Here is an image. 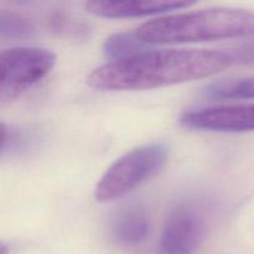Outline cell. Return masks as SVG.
I'll list each match as a JSON object with an SVG mask.
<instances>
[{
  "instance_id": "277c9868",
  "label": "cell",
  "mask_w": 254,
  "mask_h": 254,
  "mask_svg": "<svg viewBox=\"0 0 254 254\" xmlns=\"http://www.w3.org/2000/svg\"><path fill=\"white\" fill-rule=\"evenodd\" d=\"M54 52L41 47H14L0 52V99H11L50 73Z\"/></svg>"
},
{
  "instance_id": "ba28073f",
  "label": "cell",
  "mask_w": 254,
  "mask_h": 254,
  "mask_svg": "<svg viewBox=\"0 0 254 254\" xmlns=\"http://www.w3.org/2000/svg\"><path fill=\"white\" fill-rule=\"evenodd\" d=\"M112 233L122 246H138L148 238L150 233V217L146 210L140 206L126 208L114 220Z\"/></svg>"
},
{
  "instance_id": "3957f363",
  "label": "cell",
  "mask_w": 254,
  "mask_h": 254,
  "mask_svg": "<svg viewBox=\"0 0 254 254\" xmlns=\"http://www.w3.org/2000/svg\"><path fill=\"white\" fill-rule=\"evenodd\" d=\"M169 159V148L164 143H150L128 151L114 161L99 183L94 197L108 203L128 195L133 190L158 175Z\"/></svg>"
},
{
  "instance_id": "6da1fadb",
  "label": "cell",
  "mask_w": 254,
  "mask_h": 254,
  "mask_svg": "<svg viewBox=\"0 0 254 254\" xmlns=\"http://www.w3.org/2000/svg\"><path fill=\"white\" fill-rule=\"evenodd\" d=\"M231 64L230 55L223 51L146 50L93 69L87 77V83L99 91H143L213 76Z\"/></svg>"
},
{
  "instance_id": "8fae6325",
  "label": "cell",
  "mask_w": 254,
  "mask_h": 254,
  "mask_svg": "<svg viewBox=\"0 0 254 254\" xmlns=\"http://www.w3.org/2000/svg\"><path fill=\"white\" fill-rule=\"evenodd\" d=\"M34 34L35 26L27 17L0 9V40L29 39Z\"/></svg>"
},
{
  "instance_id": "4fadbf2b",
  "label": "cell",
  "mask_w": 254,
  "mask_h": 254,
  "mask_svg": "<svg viewBox=\"0 0 254 254\" xmlns=\"http://www.w3.org/2000/svg\"><path fill=\"white\" fill-rule=\"evenodd\" d=\"M6 139H7V129L6 127H5V124L0 122V150L2 149L4 144L6 143Z\"/></svg>"
},
{
  "instance_id": "30bf717a",
  "label": "cell",
  "mask_w": 254,
  "mask_h": 254,
  "mask_svg": "<svg viewBox=\"0 0 254 254\" xmlns=\"http://www.w3.org/2000/svg\"><path fill=\"white\" fill-rule=\"evenodd\" d=\"M146 45L141 42L135 35V32H118L108 39H106L103 45L104 54L113 60L112 62L121 61L136 56L141 52L146 51Z\"/></svg>"
},
{
  "instance_id": "5bb4252c",
  "label": "cell",
  "mask_w": 254,
  "mask_h": 254,
  "mask_svg": "<svg viewBox=\"0 0 254 254\" xmlns=\"http://www.w3.org/2000/svg\"><path fill=\"white\" fill-rule=\"evenodd\" d=\"M0 254H9V247L0 241Z\"/></svg>"
},
{
  "instance_id": "8992f818",
  "label": "cell",
  "mask_w": 254,
  "mask_h": 254,
  "mask_svg": "<svg viewBox=\"0 0 254 254\" xmlns=\"http://www.w3.org/2000/svg\"><path fill=\"white\" fill-rule=\"evenodd\" d=\"M185 128L195 130L245 133L254 131V104L207 107L185 112L180 117Z\"/></svg>"
},
{
  "instance_id": "7a4b0ae2",
  "label": "cell",
  "mask_w": 254,
  "mask_h": 254,
  "mask_svg": "<svg viewBox=\"0 0 254 254\" xmlns=\"http://www.w3.org/2000/svg\"><path fill=\"white\" fill-rule=\"evenodd\" d=\"M135 35L145 45H178L254 37V12L235 7L184 11L141 24Z\"/></svg>"
},
{
  "instance_id": "52a82bcc",
  "label": "cell",
  "mask_w": 254,
  "mask_h": 254,
  "mask_svg": "<svg viewBox=\"0 0 254 254\" xmlns=\"http://www.w3.org/2000/svg\"><path fill=\"white\" fill-rule=\"evenodd\" d=\"M193 1L176 0H113V1H91L86 5L87 11L99 17L122 19V17H144L166 14L174 10L192 6Z\"/></svg>"
},
{
  "instance_id": "9c48e42d",
  "label": "cell",
  "mask_w": 254,
  "mask_h": 254,
  "mask_svg": "<svg viewBox=\"0 0 254 254\" xmlns=\"http://www.w3.org/2000/svg\"><path fill=\"white\" fill-rule=\"evenodd\" d=\"M203 96L213 101L254 99V77L230 78L213 82L205 87Z\"/></svg>"
},
{
  "instance_id": "5b68a950",
  "label": "cell",
  "mask_w": 254,
  "mask_h": 254,
  "mask_svg": "<svg viewBox=\"0 0 254 254\" xmlns=\"http://www.w3.org/2000/svg\"><path fill=\"white\" fill-rule=\"evenodd\" d=\"M207 225L200 208L183 203L174 208L164 225L160 247L164 254H193L202 246Z\"/></svg>"
},
{
  "instance_id": "7c38bea8",
  "label": "cell",
  "mask_w": 254,
  "mask_h": 254,
  "mask_svg": "<svg viewBox=\"0 0 254 254\" xmlns=\"http://www.w3.org/2000/svg\"><path fill=\"white\" fill-rule=\"evenodd\" d=\"M227 54L230 55L232 64L238 62L243 64H254V40L236 47L232 51H228Z\"/></svg>"
}]
</instances>
